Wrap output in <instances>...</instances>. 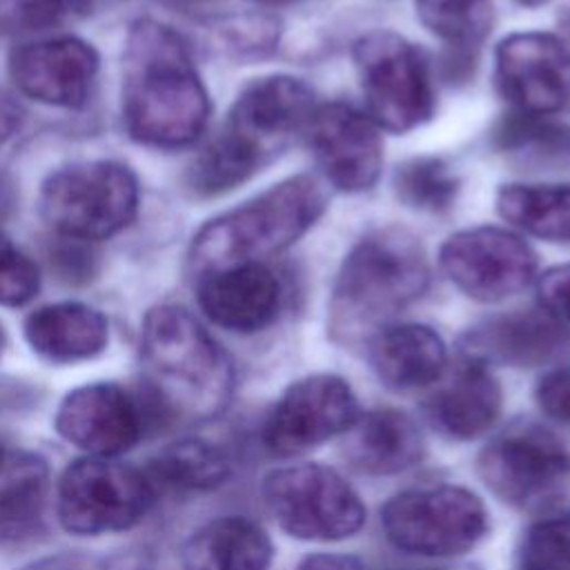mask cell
I'll use <instances>...</instances> for the list:
<instances>
[{
  "label": "cell",
  "mask_w": 570,
  "mask_h": 570,
  "mask_svg": "<svg viewBox=\"0 0 570 570\" xmlns=\"http://www.w3.org/2000/svg\"><path fill=\"white\" fill-rule=\"evenodd\" d=\"M20 570H114L107 566V561L89 557V554H53L38 561H31L22 566Z\"/></svg>",
  "instance_id": "74e56055"
},
{
  "label": "cell",
  "mask_w": 570,
  "mask_h": 570,
  "mask_svg": "<svg viewBox=\"0 0 570 570\" xmlns=\"http://www.w3.org/2000/svg\"><path fill=\"white\" fill-rule=\"evenodd\" d=\"M358 414L354 392L341 376L309 374L276 401L263 425V441L269 452L294 456L345 434Z\"/></svg>",
  "instance_id": "5bb4252c"
},
{
  "label": "cell",
  "mask_w": 570,
  "mask_h": 570,
  "mask_svg": "<svg viewBox=\"0 0 570 570\" xmlns=\"http://www.w3.org/2000/svg\"><path fill=\"white\" fill-rule=\"evenodd\" d=\"M461 350L488 367L563 365L570 361V327L546 309L505 312L470 327Z\"/></svg>",
  "instance_id": "ac0fdd59"
},
{
  "label": "cell",
  "mask_w": 570,
  "mask_h": 570,
  "mask_svg": "<svg viewBox=\"0 0 570 570\" xmlns=\"http://www.w3.org/2000/svg\"><path fill=\"white\" fill-rule=\"evenodd\" d=\"M24 338L36 354L51 363H78L98 356L109 341L102 312L78 301L49 303L24 321Z\"/></svg>",
  "instance_id": "603a6c76"
},
{
  "label": "cell",
  "mask_w": 570,
  "mask_h": 570,
  "mask_svg": "<svg viewBox=\"0 0 570 570\" xmlns=\"http://www.w3.org/2000/svg\"><path fill=\"white\" fill-rule=\"evenodd\" d=\"M439 265L465 296L499 303L532 283L537 254L521 236L481 225L452 234L439 249Z\"/></svg>",
  "instance_id": "7c38bea8"
},
{
  "label": "cell",
  "mask_w": 570,
  "mask_h": 570,
  "mask_svg": "<svg viewBox=\"0 0 570 570\" xmlns=\"http://www.w3.org/2000/svg\"><path fill=\"white\" fill-rule=\"evenodd\" d=\"M69 16L76 13V16H94V13H100L105 9H109L111 4H116L118 0H62Z\"/></svg>",
  "instance_id": "60d3db41"
},
{
  "label": "cell",
  "mask_w": 570,
  "mask_h": 570,
  "mask_svg": "<svg viewBox=\"0 0 570 570\" xmlns=\"http://www.w3.org/2000/svg\"><path fill=\"white\" fill-rule=\"evenodd\" d=\"M494 142L503 151L539 160L566 158L570 156V127L517 111L497 127Z\"/></svg>",
  "instance_id": "f546056e"
},
{
  "label": "cell",
  "mask_w": 570,
  "mask_h": 570,
  "mask_svg": "<svg viewBox=\"0 0 570 570\" xmlns=\"http://www.w3.org/2000/svg\"><path fill=\"white\" fill-rule=\"evenodd\" d=\"M263 2H272L274 4V2H287V0H263Z\"/></svg>",
  "instance_id": "7dc6e473"
},
{
  "label": "cell",
  "mask_w": 570,
  "mask_h": 570,
  "mask_svg": "<svg viewBox=\"0 0 570 570\" xmlns=\"http://www.w3.org/2000/svg\"><path fill=\"white\" fill-rule=\"evenodd\" d=\"M365 109L379 129L405 134L434 114V85L425 56L394 31H370L352 47Z\"/></svg>",
  "instance_id": "ba28073f"
},
{
  "label": "cell",
  "mask_w": 570,
  "mask_h": 570,
  "mask_svg": "<svg viewBox=\"0 0 570 570\" xmlns=\"http://www.w3.org/2000/svg\"><path fill=\"white\" fill-rule=\"evenodd\" d=\"M521 570H570V512L532 523L519 550Z\"/></svg>",
  "instance_id": "4dcf8cb0"
},
{
  "label": "cell",
  "mask_w": 570,
  "mask_h": 570,
  "mask_svg": "<svg viewBox=\"0 0 570 570\" xmlns=\"http://www.w3.org/2000/svg\"><path fill=\"white\" fill-rule=\"evenodd\" d=\"M225 47L245 53H265L278 40V22L272 16H243L220 29Z\"/></svg>",
  "instance_id": "836d02e7"
},
{
  "label": "cell",
  "mask_w": 570,
  "mask_h": 570,
  "mask_svg": "<svg viewBox=\"0 0 570 570\" xmlns=\"http://www.w3.org/2000/svg\"><path fill=\"white\" fill-rule=\"evenodd\" d=\"M367 356L379 381L399 392L434 385L448 367L443 338L419 323L381 327L367 341Z\"/></svg>",
  "instance_id": "44dd1931"
},
{
  "label": "cell",
  "mask_w": 570,
  "mask_h": 570,
  "mask_svg": "<svg viewBox=\"0 0 570 570\" xmlns=\"http://www.w3.org/2000/svg\"><path fill=\"white\" fill-rule=\"evenodd\" d=\"M296 570H365L363 561L352 554H338V552H316L305 557Z\"/></svg>",
  "instance_id": "f35d334b"
},
{
  "label": "cell",
  "mask_w": 570,
  "mask_h": 570,
  "mask_svg": "<svg viewBox=\"0 0 570 570\" xmlns=\"http://www.w3.org/2000/svg\"><path fill=\"white\" fill-rule=\"evenodd\" d=\"M430 285L421 240L405 227H374L341 263L330 298V330L338 341H367L419 301Z\"/></svg>",
  "instance_id": "3957f363"
},
{
  "label": "cell",
  "mask_w": 570,
  "mask_h": 570,
  "mask_svg": "<svg viewBox=\"0 0 570 570\" xmlns=\"http://www.w3.org/2000/svg\"><path fill=\"white\" fill-rule=\"evenodd\" d=\"M154 501V481L116 456L78 459L58 483V519L67 532L80 537L129 530Z\"/></svg>",
  "instance_id": "9c48e42d"
},
{
  "label": "cell",
  "mask_w": 570,
  "mask_h": 570,
  "mask_svg": "<svg viewBox=\"0 0 570 570\" xmlns=\"http://www.w3.org/2000/svg\"><path fill=\"white\" fill-rule=\"evenodd\" d=\"M98 69V51L76 36L27 42L9 56V76L20 94L49 107H85Z\"/></svg>",
  "instance_id": "e0dca14e"
},
{
  "label": "cell",
  "mask_w": 570,
  "mask_h": 570,
  "mask_svg": "<svg viewBox=\"0 0 570 570\" xmlns=\"http://www.w3.org/2000/svg\"><path fill=\"white\" fill-rule=\"evenodd\" d=\"M22 120L24 111L18 105V100L4 89H0V147L7 145L20 131Z\"/></svg>",
  "instance_id": "ab89813d"
},
{
  "label": "cell",
  "mask_w": 570,
  "mask_h": 570,
  "mask_svg": "<svg viewBox=\"0 0 570 570\" xmlns=\"http://www.w3.org/2000/svg\"><path fill=\"white\" fill-rule=\"evenodd\" d=\"M385 537L403 552L452 557L474 548L488 532L483 501L459 485L414 488L381 510Z\"/></svg>",
  "instance_id": "30bf717a"
},
{
  "label": "cell",
  "mask_w": 570,
  "mask_h": 570,
  "mask_svg": "<svg viewBox=\"0 0 570 570\" xmlns=\"http://www.w3.org/2000/svg\"><path fill=\"white\" fill-rule=\"evenodd\" d=\"M425 454V441L407 414L399 410H372L358 414L345 432V456L365 474H396L416 465Z\"/></svg>",
  "instance_id": "7402d4cb"
},
{
  "label": "cell",
  "mask_w": 570,
  "mask_h": 570,
  "mask_svg": "<svg viewBox=\"0 0 570 570\" xmlns=\"http://www.w3.org/2000/svg\"><path fill=\"white\" fill-rule=\"evenodd\" d=\"M198 305L205 316L229 332L254 334L274 323L283 292L265 263H240L198 276Z\"/></svg>",
  "instance_id": "d6986e66"
},
{
  "label": "cell",
  "mask_w": 570,
  "mask_h": 570,
  "mask_svg": "<svg viewBox=\"0 0 570 570\" xmlns=\"http://www.w3.org/2000/svg\"><path fill=\"white\" fill-rule=\"evenodd\" d=\"M314 109V94L298 78L265 76L249 82L218 138L191 163L189 189L196 196H218L245 183L307 129Z\"/></svg>",
  "instance_id": "7a4b0ae2"
},
{
  "label": "cell",
  "mask_w": 570,
  "mask_h": 570,
  "mask_svg": "<svg viewBox=\"0 0 570 570\" xmlns=\"http://www.w3.org/2000/svg\"><path fill=\"white\" fill-rule=\"evenodd\" d=\"M142 401L118 383H89L71 390L58 405L56 432L89 456H118L145 434Z\"/></svg>",
  "instance_id": "9a60e30c"
},
{
  "label": "cell",
  "mask_w": 570,
  "mask_h": 570,
  "mask_svg": "<svg viewBox=\"0 0 570 570\" xmlns=\"http://www.w3.org/2000/svg\"><path fill=\"white\" fill-rule=\"evenodd\" d=\"M209 96L191 53L171 27L140 18L131 24L122 67V120L147 147L180 149L200 138Z\"/></svg>",
  "instance_id": "6da1fadb"
},
{
  "label": "cell",
  "mask_w": 570,
  "mask_h": 570,
  "mask_svg": "<svg viewBox=\"0 0 570 570\" xmlns=\"http://www.w3.org/2000/svg\"><path fill=\"white\" fill-rule=\"evenodd\" d=\"M494 80L519 114H570V49L552 33L519 31L503 38L494 53Z\"/></svg>",
  "instance_id": "4fadbf2b"
},
{
  "label": "cell",
  "mask_w": 570,
  "mask_h": 570,
  "mask_svg": "<svg viewBox=\"0 0 570 570\" xmlns=\"http://www.w3.org/2000/svg\"><path fill=\"white\" fill-rule=\"evenodd\" d=\"M537 403L554 421L570 423V365H557L546 372L534 390Z\"/></svg>",
  "instance_id": "e575fe53"
},
{
  "label": "cell",
  "mask_w": 570,
  "mask_h": 570,
  "mask_svg": "<svg viewBox=\"0 0 570 570\" xmlns=\"http://www.w3.org/2000/svg\"><path fill=\"white\" fill-rule=\"evenodd\" d=\"M476 470L501 501L546 510L570 485V436L534 421L514 423L481 450Z\"/></svg>",
  "instance_id": "52a82bcc"
},
{
  "label": "cell",
  "mask_w": 570,
  "mask_h": 570,
  "mask_svg": "<svg viewBox=\"0 0 570 570\" xmlns=\"http://www.w3.org/2000/svg\"><path fill=\"white\" fill-rule=\"evenodd\" d=\"M497 209L503 220L534 238L570 240V185H503Z\"/></svg>",
  "instance_id": "484cf974"
},
{
  "label": "cell",
  "mask_w": 570,
  "mask_h": 570,
  "mask_svg": "<svg viewBox=\"0 0 570 570\" xmlns=\"http://www.w3.org/2000/svg\"><path fill=\"white\" fill-rule=\"evenodd\" d=\"M171 4H178V7H198V4H205V2H212V0H167Z\"/></svg>",
  "instance_id": "ee69618b"
},
{
  "label": "cell",
  "mask_w": 570,
  "mask_h": 570,
  "mask_svg": "<svg viewBox=\"0 0 570 570\" xmlns=\"http://www.w3.org/2000/svg\"><path fill=\"white\" fill-rule=\"evenodd\" d=\"M537 289L543 309L570 327V263L546 269Z\"/></svg>",
  "instance_id": "d590c367"
},
{
  "label": "cell",
  "mask_w": 570,
  "mask_h": 570,
  "mask_svg": "<svg viewBox=\"0 0 570 570\" xmlns=\"http://www.w3.org/2000/svg\"><path fill=\"white\" fill-rule=\"evenodd\" d=\"M263 497L276 523L303 541H341L365 523L356 490L321 463L272 470L263 479Z\"/></svg>",
  "instance_id": "8fae6325"
},
{
  "label": "cell",
  "mask_w": 570,
  "mask_h": 570,
  "mask_svg": "<svg viewBox=\"0 0 570 570\" xmlns=\"http://www.w3.org/2000/svg\"><path fill=\"white\" fill-rule=\"evenodd\" d=\"M517 2H521V4H525V7H541V4H546V2H550V0H517Z\"/></svg>",
  "instance_id": "f6af8a7d"
},
{
  "label": "cell",
  "mask_w": 570,
  "mask_h": 570,
  "mask_svg": "<svg viewBox=\"0 0 570 570\" xmlns=\"http://www.w3.org/2000/svg\"><path fill=\"white\" fill-rule=\"evenodd\" d=\"M69 16L62 0H0V33L24 36L47 31Z\"/></svg>",
  "instance_id": "d6a6232c"
},
{
  "label": "cell",
  "mask_w": 570,
  "mask_h": 570,
  "mask_svg": "<svg viewBox=\"0 0 570 570\" xmlns=\"http://www.w3.org/2000/svg\"><path fill=\"white\" fill-rule=\"evenodd\" d=\"M11 459H13V452H9V450L0 443V474L7 470V465L11 463Z\"/></svg>",
  "instance_id": "7bdbcfd3"
},
{
  "label": "cell",
  "mask_w": 570,
  "mask_h": 570,
  "mask_svg": "<svg viewBox=\"0 0 570 570\" xmlns=\"http://www.w3.org/2000/svg\"><path fill=\"white\" fill-rule=\"evenodd\" d=\"M60 245L51 252V263L67 281H87L94 274V258L91 252L85 247L82 240H71L60 236Z\"/></svg>",
  "instance_id": "8d00e7d4"
},
{
  "label": "cell",
  "mask_w": 570,
  "mask_h": 570,
  "mask_svg": "<svg viewBox=\"0 0 570 570\" xmlns=\"http://www.w3.org/2000/svg\"><path fill=\"white\" fill-rule=\"evenodd\" d=\"M423 27L456 49L479 47L494 27L492 0H414Z\"/></svg>",
  "instance_id": "83f0119b"
},
{
  "label": "cell",
  "mask_w": 570,
  "mask_h": 570,
  "mask_svg": "<svg viewBox=\"0 0 570 570\" xmlns=\"http://www.w3.org/2000/svg\"><path fill=\"white\" fill-rule=\"evenodd\" d=\"M40 269L4 232H0V305L20 307L36 298Z\"/></svg>",
  "instance_id": "1f68e13d"
},
{
  "label": "cell",
  "mask_w": 570,
  "mask_h": 570,
  "mask_svg": "<svg viewBox=\"0 0 570 570\" xmlns=\"http://www.w3.org/2000/svg\"><path fill=\"white\" fill-rule=\"evenodd\" d=\"M439 381L441 383L425 407L430 421L445 436L470 441L485 434L497 423L503 394L488 365L461 356L454 370Z\"/></svg>",
  "instance_id": "ffe728a7"
},
{
  "label": "cell",
  "mask_w": 570,
  "mask_h": 570,
  "mask_svg": "<svg viewBox=\"0 0 570 570\" xmlns=\"http://www.w3.org/2000/svg\"><path fill=\"white\" fill-rule=\"evenodd\" d=\"M140 354L151 399L165 416L207 421L227 407L232 361L185 307L156 305L145 314Z\"/></svg>",
  "instance_id": "277c9868"
},
{
  "label": "cell",
  "mask_w": 570,
  "mask_h": 570,
  "mask_svg": "<svg viewBox=\"0 0 570 570\" xmlns=\"http://www.w3.org/2000/svg\"><path fill=\"white\" fill-rule=\"evenodd\" d=\"M138 178L118 160L73 163L40 189V214L62 238L94 243L120 234L138 214Z\"/></svg>",
  "instance_id": "8992f818"
},
{
  "label": "cell",
  "mask_w": 570,
  "mask_h": 570,
  "mask_svg": "<svg viewBox=\"0 0 570 570\" xmlns=\"http://www.w3.org/2000/svg\"><path fill=\"white\" fill-rule=\"evenodd\" d=\"M305 131L316 165L336 189L358 194L376 185L383 142L367 114L345 102H327L314 109Z\"/></svg>",
  "instance_id": "2e32d148"
},
{
  "label": "cell",
  "mask_w": 570,
  "mask_h": 570,
  "mask_svg": "<svg viewBox=\"0 0 570 570\" xmlns=\"http://www.w3.org/2000/svg\"><path fill=\"white\" fill-rule=\"evenodd\" d=\"M229 474L227 456L207 441L183 439L163 448L149 461V479L176 490H209Z\"/></svg>",
  "instance_id": "4316f807"
},
{
  "label": "cell",
  "mask_w": 570,
  "mask_h": 570,
  "mask_svg": "<svg viewBox=\"0 0 570 570\" xmlns=\"http://www.w3.org/2000/svg\"><path fill=\"white\" fill-rule=\"evenodd\" d=\"M47 465L31 454H13L0 474V548H16L45 532Z\"/></svg>",
  "instance_id": "d4e9b609"
},
{
  "label": "cell",
  "mask_w": 570,
  "mask_h": 570,
  "mask_svg": "<svg viewBox=\"0 0 570 570\" xmlns=\"http://www.w3.org/2000/svg\"><path fill=\"white\" fill-rule=\"evenodd\" d=\"M327 196L309 174L285 178L252 200L205 223L189 247V269L263 263L294 245L325 212Z\"/></svg>",
  "instance_id": "5b68a950"
},
{
  "label": "cell",
  "mask_w": 570,
  "mask_h": 570,
  "mask_svg": "<svg viewBox=\"0 0 570 570\" xmlns=\"http://www.w3.org/2000/svg\"><path fill=\"white\" fill-rule=\"evenodd\" d=\"M13 207H16V185L4 171H0V223L11 216Z\"/></svg>",
  "instance_id": "b9f144b4"
},
{
  "label": "cell",
  "mask_w": 570,
  "mask_h": 570,
  "mask_svg": "<svg viewBox=\"0 0 570 570\" xmlns=\"http://www.w3.org/2000/svg\"><path fill=\"white\" fill-rule=\"evenodd\" d=\"M272 541L245 517H220L200 525L183 546V570H269Z\"/></svg>",
  "instance_id": "cb8c5ba5"
},
{
  "label": "cell",
  "mask_w": 570,
  "mask_h": 570,
  "mask_svg": "<svg viewBox=\"0 0 570 570\" xmlns=\"http://www.w3.org/2000/svg\"><path fill=\"white\" fill-rule=\"evenodd\" d=\"M2 347H4V332H2V327H0V354H2Z\"/></svg>",
  "instance_id": "bcb514c9"
},
{
  "label": "cell",
  "mask_w": 570,
  "mask_h": 570,
  "mask_svg": "<svg viewBox=\"0 0 570 570\" xmlns=\"http://www.w3.org/2000/svg\"><path fill=\"white\" fill-rule=\"evenodd\" d=\"M392 185L405 207L425 214L450 212L459 196L456 174L445 160L434 156H419L399 165Z\"/></svg>",
  "instance_id": "f1b7e54d"
}]
</instances>
